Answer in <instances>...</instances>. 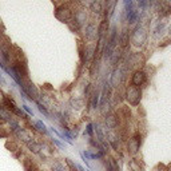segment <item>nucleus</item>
Wrapping results in <instances>:
<instances>
[{
    "label": "nucleus",
    "mask_w": 171,
    "mask_h": 171,
    "mask_svg": "<svg viewBox=\"0 0 171 171\" xmlns=\"http://www.w3.org/2000/svg\"><path fill=\"white\" fill-rule=\"evenodd\" d=\"M140 96H142V92H140V90L138 87H135V86H128L127 90H126V99H127V102L132 106H137L139 104L140 102Z\"/></svg>",
    "instance_id": "1"
},
{
    "label": "nucleus",
    "mask_w": 171,
    "mask_h": 171,
    "mask_svg": "<svg viewBox=\"0 0 171 171\" xmlns=\"http://www.w3.org/2000/svg\"><path fill=\"white\" fill-rule=\"evenodd\" d=\"M146 39H147V32H146L144 27L138 26L134 29V32L131 35V42L135 44V46H143L146 43Z\"/></svg>",
    "instance_id": "2"
},
{
    "label": "nucleus",
    "mask_w": 171,
    "mask_h": 171,
    "mask_svg": "<svg viewBox=\"0 0 171 171\" xmlns=\"http://www.w3.org/2000/svg\"><path fill=\"white\" fill-rule=\"evenodd\" d=\"M146 80H147V76H146V74L142 71V70H137V71L134 72L132 78H131V83L132 86L135 87H140V86H143L146 83Z\"/></svg>",
    "instance_id": "3"
},
{
    "label": "nucleus",
    "mask_w": 171,
    "mask_h": 171,
    "mask_svg": "<svg viewBox=\"0 0 171 171\" xmlns=\"http://www.w3.org/2000/svg\"><path fill=\"white\" fill-rule=\"evenodd\" d=\"M140 135H135V137H132L131 139L128 140V151L130 154H137L138 153V150L140 147Z\"/></svg>",
    "instance_id": "4"
},
{
    "label": "nucleus",
    "mask_w": 171,
    "mask_h": 171,
    "mask_svg": "<svg viewBox=\"0 0 171 171\" xmlns=\"http://www.w3.org/2000/svg\"><path fill=\"white\" fill-rule=\"evenodd\" d=\"M86 38L88 40H96V36H98V27L95 26L94 23H90L86 26Z\"/></svg>",
    "instance_id": "5"
},
{
    "label": "nucleus",
    "mask_w": 171,
    "mask_h": 171,
    "mask_svg": "<svg viewBox=\"0 0 171 171\" xmlns=\"http://www.w3.org/2000/svg\"><path fill=\"white\" fill-rule=\"evenodd\" d=\"M72 20L78 24L79 27H82L83 24L86 23V20H87V13H86L84 9H78V11L75 12L74 19H72Z\"/></svg>",
    "instance_id": "6"
},
{
    "label": "nucleus",
    "mask_w": 171,
    "mask_h": 171,
    "mask_svg": "<svg viewBox=\"0 0 171 171\" xmlns=\"http://www.w3.org/2000/svg\"><path fill=\"white\" fill-rule=\"evenodd\" d=\"M122 76H123L122 71H120V70H115L111 75V79H110V83H111L112 87H118L120 84V79H122Z\"/></svg>",
    "instance_id": "7"
},
{
    "label": "nucleus",
    "mask_w": 171,
    "mask_h": 171,
    "mask_svg": "<svg viewBox=\"0 0 171 171\" xmlns=\"http://www.w3.org/2000/svg\"><path fill=\"white\" fill-rule=\"evenodd\" d=\"M115 6H117V2H107V3H106V8L103 9V11L106 13V18H107V20H108V18L112 16Z\"/></svg>",
    "instance_id": "8"
},
{
    "label": "nucleus",
    "mask_w": 171,
    "mask_h": 171,
    "mask_svg": "<svg viewBox=\"0 0 171 171\" xmlns=\"http://www.w3.org/2000/svg\"><path fill=\"white\" fill-rule=\"evenodd\" d=\"M107 139H108V142L110 144L114 147V150H118L119 147V140H118V137H117V134H115L114 131H110L107 134Z\"/></svg>",
    "instance_id": "9"
},
{
    "label": "nucleus",
    "mask_w": 171,
    "mask_h": 171,
    "mask_svg": "<svg viewBox=\"0 0 171 171\" xmlns=\"http://www.w3.org/2000/svg\"><path fill=\"white\" fill-rule=\"evenodd\" d=\"M117 124H118V119L115 118L114 115H107V117H106V126H107V128L114 130L117 127Z\"/></svg>",
    "instance_id": "10"
},
{
    "label": "nucleus",
    "mask_w": 171,
    "mask_h": 171,
    "mask_svg": "<svg viewBox=\"0 0 171 171\" xmlns=\"http://www.w3.org/2000/svg\"><path fill=\"white\" fill-rule=\"evenodd\" d=\"M34 126H35V128H36L39 132H42V134H44V135L48 134V128L46 127V124H44L42 120H35Z\"/></svg>",
    "instance_id": "11"
},
{
    "label": "nucleus",
    "mask_w": 171,
    "mask_h": 171,
    "mask_svg": "<svg viewBox=\"0 0 171 171\" xmlns=\"http://www.w3.org/2000/svg\"><path fill=\"white\" fill-rule=\"evenodd\" d=\"M164 27H166V24H164L163 22H162V23H158L157 27L154 28V36H155V38L162 36L163 32H164Z\"/></svg>",
    "instance_id": "12"
},
{
    "label": "nucleus",
    "mask_w": 171,
    "mask_h": 171,
    "mask_svg": "<svg viewBox=\"0 0 171 171\" xmlns=\"http://www.w3.org/2000/svg\"><path fill=\"white\" fill-rule=\"evenodd\" d=\"M119 43H120V46H122V47H126L128 44V32H127V29H123L122 34H120Z\"/></svg>",
    "instance_id": "13"
},
{
    "label": "nucleus",
    "mask_w": 171,
    "mask_h": 171,
    "mask_svg": "<svg viewBox=\"0 0 171 171\" xmlns=\"http://www.w3.org/2000/svg\"><path fill=\"white\" fill-rule=\"evenodd\" d=\"M102 6H103V4L100 3V2H94V3L91 4V9H92V12H94V13H96V15H99L100 12L103 11Z\"/></svg>",
    "instance_id": "14"
},
{
    "label": "nucleus",
    "mask_w": 171,
    "mask_h": 171,
    "mask_svg": "<svg viewBox=\"0 0 171 171\" xmlns=\"http://www.w3.org/2000/svg\"><path fill=\"white\" fill-rule=\"evenodd\" d=\"M99 98H100L99 91H95V92L92 94V108H94V110L98 108V106H99Z\"/></svg>",
    "instance_id": "15"
},
{
    "label": "nucleus",
    "mask_w": 171,
    "mask_h": 171,
    "mask_svg": "<svg viewBox=\"0 0 171 171\" xmlns=\"http://www.w3.org/2000/svg\"><path fill=\"white\" fill-rule=\"evenodd\" d=\"M28 147L31 148V151L36 153V154L40 151V144H39V143H36V142H32V143L29 142V143H28Z\"/></svg>",
    "instance_id": "16"
},
{
    "label": "nucleus",
    "mask_w": 171,
    "mask_h": 171,
    "mask_svg": "<svg viewBox=\"0 0 171 171\" xmlns=\"http://www.w3.org/2000/svg\"><path fill=\"white\" fill-rule=\"evenodd\" d=\"M36 106H38V108H39V111H40V112H42V114H44V115H46L47 118L49 117V114H48V111H47L46 106H44V104H42V103H39V102H36Z\"/></svg>",
    "instance_id": "17"
},
{
    "label": "nucleus",
    "mask_w": 171,
    "mask_h": 171,
    "mask_svg": "<svg viewBox=\"0 0 171 171\" xmlns=\"http://www.w3.org/2000/svg\"><path fill=\"white\" fill-rule=\"evenodd\" d=\"M86 132H87V135L90 138H92V135H94V124L92 123L87 124V130H86Z\"/></svg>",
    "instance_id": "18"
},
{
    "label": "nucleus",
    "mask_w": 171,
    "mask_h": 171,
    "mask_svg": "<svg viewBox=\"0 0 171 171\" xmlns=\"http://www.w3.org/2000/svg\"><path fill=\"white\" fill-rule=\"evenodd\" d=\"M52 171H66V168H64L60 163H54L52 164Z\"/></svg>",
    "instance_id": "19"
},
{
    "label": "nucleus",
    "mask_w": 171,
    "mask_h": 171,
    "mask_svg": "<svg viewBox=\"0 0 171 171\" xmlns=\"http://www.w3.org/2000/svg\"><path fill=\"white\" fill-rule=\"evenodd\" d=\"M22 107H23V110H24V111H26L28 115H31V117H34V112H32V110L29 108V107H28V106H27L26 103H23V106H22Z\"/></svg>",
    "instance_id": "20"
},
{
    "label": "nucleus",
    "mask_w": 171,
    "mask_h": 171,
    "mask_svg": "<svg viewBox=\"0 0 171 171\" xmlns=\"http://www.w3.org/2000/svg\"><path fill=\"white\" fill-rule=\"evenodd\" d=\"M52 142H54L55 144H56V146H58V147H59V148H64V147H66V146H64V144H63L62 142H60V140H59V139H56V138H52Z\"/></svg>",
    "instance_id": "21"
},
{
    "label": "nucleus",
    "mask_w": 171,
    "mask_h": 171,
    "mask_svg": "<svg viewBox=\"0 0 171 171\" xmlns=\"http://www.w3.org/2000/svg\"><path fill=\"white\" fill-rule=\"evenodd\" d=\"M66 162L68 163V166H70V167H71V170H72V171H76V168H78V167H76V164H74V163H72L70 159H66Z\"/></svg>",
    "instance_id": "22"
},
{
    "label": "nucleus",
    "mask_w": 171,
    "mask_h": 171,
    "mask_svg": "<svg viewBox=\"0 0 171 171\" xmlns=\"http://www.w3.org/2000/svg\"><path fill=\"white\" fill-rule=\"evenodd\" d=\"M0 84H2V86H6V84H7L6 79H4V76H3V74H2V72H0Z\"/></svg>",
    "instance_id": "23"
},
{
    "label": "nucleus",
    "mask_w": 171,
    "mask_h": 171,
    "mask_svg": "<svg viewBox=\"0 0 171 171\" xmlns=\"http://www.w3.org/2000/svg\"><path fill=\"white\" fill-rule=\"evenodd\" d=\"M167 29H168V34L171 35V22H170V24H168V28H167Z\"/></svg>",
    "instance_id": "24"
}]
</instances>
